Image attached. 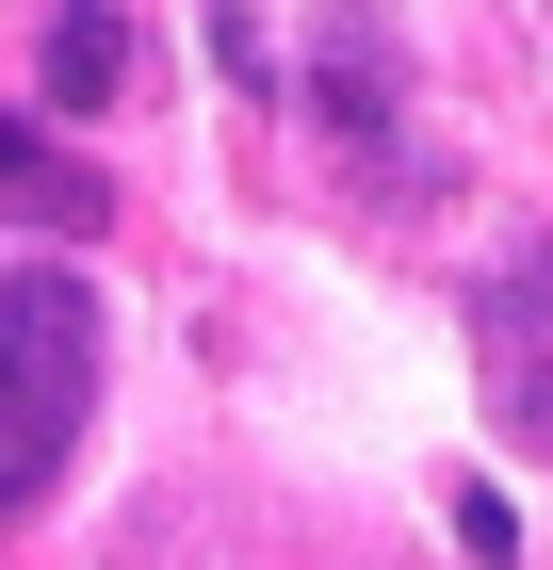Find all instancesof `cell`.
Instances as JSON below:
<instances>
[{"mask_svg":"<svg viewBox=\"0 0 553 570\" xmlns=\"http://www.w3.org/2000/svg\"><path fill=\"white\" fill-rule=\"evenodd\" d=\"M82 407H98V294H82L66 262L0 277V522H17V505H49V473H66Z\"/></svg>","mask_w":553,"mask_h":570,"instance_id":"cell-1","label":"cell"},{"mask_svg":"<svg viewBox=\"0 0 553 570\" xmlns=\"http://www.w3.org/2000/svg\"><path fill=\"white\" fill-rule=\"evenodd\" d=\"M309 115H326L342 164H407L391 147V115H407V49H391V0H326V33H309Z\"/></svg>","mask_w":553,"mask_h":570,"instance_id":"cell-2","label":"cell"},{"mask_svg":"<svg viewBox=\"0 0 553 570\" xmlns=\"http://www.w3.org/2000/svg\"><path fill=\"white\" fill-rule=\"evenodd\" d=\"M472 358H488V407L521 440H553V228L472 277Z\"/></svg>","mask_w":553,"mask_h":570,"instance_id":"cell-3","label":"cell"},{"mask_svg":"<svg viewBox=\"0 0 553 570\" xmlns=\"http://www.w3.org/2000/svg\"><path fill=\"white\" fill-rule=\"evenodd\" d=\"M130 66H147V49H130L115 0H49V98H66V115H115Z\"/></svg>","mask_w":553,"mask_h":570,"instance_id":"cell-4","label":"cell"},{"mask_svg":"<svg viewBox=\"0 0 553 570\" xmlns=\"http://www.w3.org/2000/svg\"><path fill=\"white\" fill-rule=\"evenodd\" d=\"M0 213H33V228H98V179H82V147H49L33 115H0Z\"/></svg>","mask_w":553,"mask_h":570,"instance_id":"cell-5","label":"cell"},{"mask_svg":"<svg viewBox=\"0 0 553 570\" xmlns=\"http://www.w3.org/2000/svg\"><path fill=\"white\" fill-rule=\"evenodd\" d=\"M456 538H472V570H505V554H521V522H505V489H456Z\"/></svg>","mask_w":553,"mask_h":570,"instance_id":"cell-6","label":"cell"}]
</instances>
